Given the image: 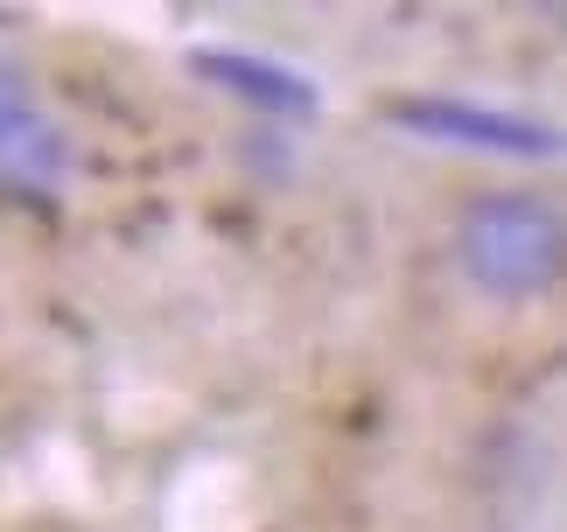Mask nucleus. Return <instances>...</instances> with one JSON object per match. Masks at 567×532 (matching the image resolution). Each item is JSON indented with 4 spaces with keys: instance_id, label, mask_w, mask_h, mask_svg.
<instances>
[{
    "instance_id": "f03ea898",
    "label": "nucleus",
    "mask_w": 567,
    "mask_h": 532,
    "mask_svg": "<svg viewBox=\"0 0 567 532\" xmlns=\"http://www.w3.org/2000/svg\"><path fill=\"white\" fill-rule=\"evenodd\" d=\"M71 175V141L63 126L35 105L29 78L0 63V190L14 196H56Z\"/></svg>"
},
{
    "instance_id": "20e7f679",
    "label": "nucleus",
    "mask_w": 567,
    "mask_h": 532,
    "mask_svg": "<svg viewBox=\"0 0 567 532\" xmlns=\"http://www.w3.org/2000/svg\"><path fill=\"white\" fill-rule=\"evenodd\" d=\"M189 71H204L210 84L238 92L246 105H259V113H280V120L316 113V84L295 78V71H280V63H267V57H246V50H189Z\"/></svg>"
},
{
    "instance_id": "f257e3e1",
    "label": "nucleus",
    "mask_w": 567,
    "mask_h": 532,
    "mask_svg": "<svg viewBox=\"0 0 567 532\" xmlns=\"http://www.w3.org/2000/svg\"><path fill=\"white\" fill-rule=\"evenodd\" d=\"M455 259L463 274L484 287V295H547L567 280V217L547 196H476V204L455 217Z\"/></svg>"
},
{
    "instance_id": "7ed1b4c3",
    "label": "nucleus",
    "mask_w": 567,
    "mask_h": 532,
    "mask_svg": "<svg viewBox=\"0 0 567 532\" xmlns=\"http://www.w3.org/2000/svg\"><path fill=\"white\" fill-rule=\"evenodd\" d=\"M385 120L427 141H455V147H484V154H554L560 133L497 105H470V99H385Z\"/></svg>"
}]
</instances>
